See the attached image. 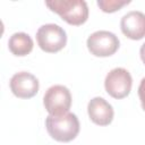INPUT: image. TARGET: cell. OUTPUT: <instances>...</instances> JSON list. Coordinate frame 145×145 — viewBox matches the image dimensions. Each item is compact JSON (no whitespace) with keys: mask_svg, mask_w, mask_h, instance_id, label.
Instances as JSON below:
<instances>
[{"mask_svg":"<svg viewBox=\"0 0 145 145\" xmlns=\"http://www.w3.org/2000/svg\"><path fill=\"white\" fill-rule=\"evenodd\" d=\"M138 96L140 100V104H142V109L145 111V77L142 78L139 86H138Z\"/></svg>","mask_w":145,"mask_h":145,"instance_id":"12","label":"cell"},{"mask_svg":"<svg viewBox=\"0 0 145 145\" xmlns=\"http://www.w3.org/2000/svg\"><path fill=\"white\" fill-rule=\"evenodd\" d=\"M97 6L103 12H114L123 6L129 5L130 0H97Z\"/></svg>","mask_w":145,"mask_h":145,"instance_id":"11","label":"cell"},{"mask_svg":"<svg viewBox=\"0 0 145 145\" xmlns=\"http://www.w3.org/2000/svg\"><path fill=\"white\" fill-rule=\"evenodd\" d=\"M9 51L16 57H25L29 54L34 48L32 37L24 32L14 33L8 40Z\"/></svg>","mask_w":145,"mask_h":145,"instance_id":"10","label":"cell"},{"mask_svg":"<svg viewBox=\"0 0 145 145\" xmlns=\"http://www.w3.org/2000/svg\"><path fill=\"white\" fill-rule=\"evenodd\" d=\"M120 29L130 40H142L145 36V14L138 10L128 11L121 17Z\"/></svg>","mask_w":145,"mask_h":145,"instance_id":"8","label":"cell"},{"mask_svg":"<svg viewBox=\"0 0 145 145\" xmlns=\"http://www.w3.org/2000/svg\"><path fill=\"white\" fill-rule=\"evenodd\" d=\"M45 6L69 25L79 26L88 19V7L84 0H51L45 1Z\"/></svg>","mask_w":145,"mask_h":145,"instance_id":"2","label":"cell"},{"mask_svg":"<svg viewBox=\"0 0 145 145\" xmlns=\"http://www.w3.org/2000/svg\"><path fill=\"white\" fill-rule=\"evenodd\" d=\"M36 41L42 51L56 53L66 46L67 33L57 24H44L36 31Z\"/></svg>","mask_w":145,"mask_h":145,"instance_id":"3","label":"cell"},{"mask_svg":"<svg viewBox=\"0 0 145 145\" xmlns=\"http://www.w3.org/2000/svg\"><path fill=\"white\" fill-rule=\"evenodd\" d=\"M139 56H140V59H142L143 63L145 65V43H143L140 49H139Z\"/></svg>","mask_w":145,"mask_h":145,"instance_id":"13","label":"cell"},{"mask_svg":"<svg viewBox=\"0 0 145 145\" xmlns=\"http://www.w3.org/2000/svg\"><path fill=\"white\" fill-rule=\"evenodd\" d=\"M43 105L51 116L67 113L71 106V93L63 85H52L44 93Z\"/></svg>","mask_w":145,"mask_h":145,"instance_id":"6","label":"cell"},{"mask_svg":"<svg viewBox=\"0 0 145 145\" xmlns=\"http://www.w3.org/2000/svg\"><path fill=\"white\" fill-rule=\"evenodd\" d=\"M45 128L48 134L54 140L68 143L77 137L80 125L75 113L67 112L59 116L49 114L45 118Z\"/></svg>","mask_w":145,"mask_h":145,"instance_id":"1","label":"cell"},{"mask_svg":"<svg viewBox=\"0 0 145 145\" xmlns=\"http://www.w3.org/2000/svg\"><path fill=\"white\" fill-rule=\"evenodd\" d=\"M133 87V77L130 72L122 68L117 67L111 69L104 79V88L106 93L117 100L123 99L129 95Z\"/></svg>","mask_w":145,"mask_h":145,"instance_id":"4","label":"cell"},{"mask_svg":"<svg viewBox=\"0 0 145 145\" xmlns=\"http://www.w3.org/2000/svg\"><path fill=\"white\" fill-rule=\"evenodd\" d=\"M87 113L92 122L97 126H108L112 122L114 110L112 105L101 96H95L87 104Z\"/></svg>","mask_w":145,"mask_h":145,"instance_id":"9","label":"cell"},{"mask_svg":"<svg viewBox=\"0 0 145 145\" xmlns=\"http://www.w3.org/2000/svg\"><path fill=\"white\" fill-rule=\"evenodd\" d=\"M11 93L18 99H31L40 88L39 79L28 71H19L12 75L9 82Z\"/></svg>","mask_w":145,"mask_h":145,"instance_id":"7","label":"cell"},{"mask_svg":"<svg viewBox=\"0 0 145 145\" xmlns=\"http://www.w3.org/2000/svg\"><path fill=\"white\" fill-rule=\"evenodd\" d=\"M86 45L91 54L104 58L110 57L118 51L120 41L114 33L102 29L92 33L86 40Z\"/></svg>","mask_w":145,"mask_h":145,"instance_id":"5","label":"cell"}]
</instances>
